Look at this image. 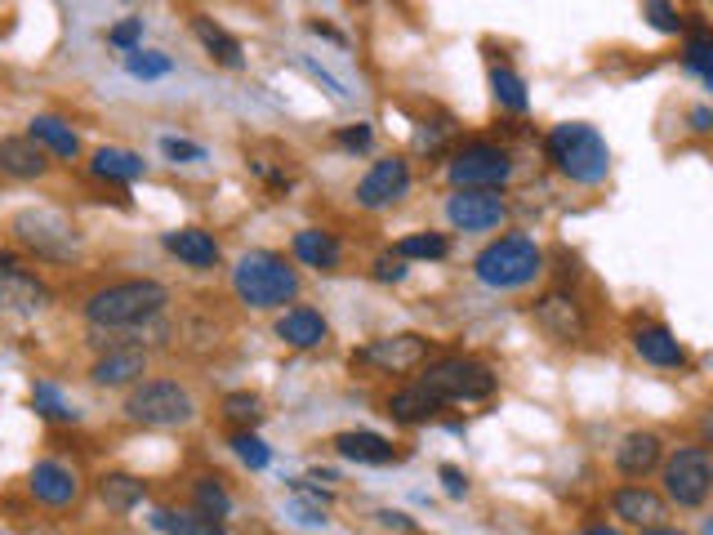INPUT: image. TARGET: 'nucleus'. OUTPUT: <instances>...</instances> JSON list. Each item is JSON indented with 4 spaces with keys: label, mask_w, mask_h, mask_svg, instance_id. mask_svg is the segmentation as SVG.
Returning <instances> with one entry per match:
<instances>
[{
    "label": "nucleus",
    "mask_w": 713,
    "mask_h": 535,
    "mask_svg": "<svg viewBox=\"0 0 713 535\" xmlns=\"http://www.w3.org/2000/svg\"><path fill=\"white\" fill-rule=\"evenodd\" d=\"M170 304V291L152 277H130L117 286H103L86 300V322L94 331H139L148 322H157Z\"/></svg>",
    "instance_id": "1"
},
{
    "label": "nucleus",
    "mask_w": 713,
    "mask_h": 535,
    "mask_svg": "<svg viewBox=\"0 0 713 535\" xmlns=\"http://www.w3.org/2000/svg\"><path fill=\"white\" fill-rule=\"evenodd\" d=\"M232 291L245 309L272 313V309H285L290 300H299V273L277 250H245L232 263Z\"/></svg>",
    "instance_id": "2"
},
{
    "label": "nucleus",
    "mask_w": 713,
    "mask_h": 535,
    "mask_svg": "<svg viewBox=\"0 0 713 535\" xmlns=\"http://www.w3.org/2000/svg\"><path fill=\"white\" fill-rule=\"evenodd\" d=\"M544 157H549V165H553L562 179H571V183H580V188H593V183H602V179L611 174V148H606V139H602L593 125H584V121L553 125V130L544 134Z\"/></svg>",
    "instance_id": "3"
},
{
    "label": "nucleus",
    "mask_w": 713,
    "mask_h": 535,
    "mask_svg": "<svg viewBox=\"0 0 713 535\" xmlns=\"http://www.w3.org/2000/svg\"><path fill=\"white\" fill-rule=\"evenodd\" d=\"M540 273H544V250L531 236H522V232H509V236L491 241L473 259V277L482 286H491V291H522Z\"/></svg>",
    "instance_id": "4"
},
{
    "label": "nucleus",
    "mask_w": 713,
    "mask_h": 535,
    "mask_svg": "<svg viewBox=\"0 0 713 535\" xmlns=\"http://www.w3.org/2000/svg\"><path fill=\"white\" fill-rule=\"evenodd\" d=\"M415 384H424L442 406H464V402H486L500 388V375L478 357H438L424 362V375Z\"/></svg>",
    "instance_id": "5"
},
{
    "label": "nucleus",
    "mask_w": 713,
    "mask_h": 535,
    "mask_svg": "<svg viewBox=\"0 0 713 535\" xmlns=\"http://www.w3.org/2000/svg\"><path fill=\"white\" fill-rule=\"evenodd\" d=\"M10 232H14V241H19L23 250H32L37 259L63 263V259H72V254L81 250L77 223H72L63 210H54V205H28V210H19V214L10 219Z\"/></svg>",
    "instance_id": "6"
},
{
    "label": "nucleus",
    "mask_w": 713,
    "mask_h": 535,
    "mask_svg": "<svg viewBox=\"0 0 713 535\" xmlns=\"http://www.w3.org/2000/svg\"><path fill=\"white\" fill-rule=\"evenodd\" d=\"M125 415L143 428H188L197 420V402L179 380H148L125 397Z\"/></svg>",
    "instance_id": "7"
},
{
    "label": "nucleus",
    "mask_w": 713,
    "mask_h": 535,
    "mask_svg": "<svg viewBox=\"0 0 713 535\" xmlns=\"http://www.w3.org/2000/svg\"><path fill=\"white\" fill-rule=\"evenodd\" d=\"M664 468V499L677 508H704L709 491H713V460L704 446H677L669 460H660Z\"/></svg>",
    "instance_id": "8"
},
{
    "label": "nucleus",
    "mask_w": 713,
    "mask_h": 535,
    "mask_svg": "<svg viewBox=\"0 0 713 535\" xmlns=\"http://www.w3.org/2000/svg\"><path fill=\"white\" fill-rule=\"evenodd\" d=\"M446 179L455 188H473V192H500L513 179V157L495 143H464L451 161H446Z\"/></svg>",
    "instance_id": "9"
},
{
    "label": "nucleus",
    "mask_w": 713,
    "mask_h": 535,
    "mask_svg": "<svg viewBox=\"0 0 713 535\" xmlns=\"http://www.w3.org/2000/svg\"><path fill=\"white\" fill-rule=\"evenodd\" d=\"M424 362H433V344L424 335H389V340H371L366 349L352 353V366H366L380 375H411Z\"/></svg>",
    "instance_id": "10"
},
{
    "label": "nucleus",
    "mask_w": 713,
    "mask_h": 535,
    "mask_svg": "<svg viewBox=\"0 0 713 535\" xmlns=\"http://www.w3.org/2000/svg\"><path fill=\"white\" fill-rule=\"evenodd\" d=\"M411 196V165L406 157H380L362 179H356V205L362 210H389Z\"/></svg>",
    "instance_id": "11"
},
{
    "label": "nucleus",
    "mask_w": 713,
    "mask_h": 535,
    "mask_svg": "<svg viewBox=\"0 0 713 535\" xmlns=\"http://www.w3.org/2000/svg\"><path fill=\"white\" fill-rule=\"evenodd\" d=\"M446 219L460 232H491L509 219V201L500 192H473V188H455L446 196Z\"/></svg>",
    "instance_id": "12"
},
{
    "label": "nucleus",
    "mask_w": 713,
    "mask_h": 535,
    "mask_svg": "<svg viewBox=\"0 0 713 535\" xmlns=\"http://www.w3.org/2000/svg\"><path fill=\"white\" fill-rule=\"evenodd\" d=\"M54 304L50 286L32 273H23L19 263H0V313L10 317H37Z\"/></svg>",
    "instance_id": "13"
},
{
    "label": "nucleus",
    "mask_w": 713,
    "mask_h": 535,
    "mask_svg": "<svg viewBox=\"0 0 713 535\" xmlns=\"http://www.w3.org/2000/svg\"><path fill=\"white\" fill-rule=\"evenodd\" d=\"M535 322L549 340L558 344H580L589 335V313L584 304L571 295V291H549L540 304H535Z\"/></svg>",
    "instance_id": "14"
},
{
    "label": "nucleus",
    "mask_w": 713,
    "mask_h": 535,
    "mask_svg": "<svg viewBox=\"0 0 713 535\" xmlns=\"http://www.w3.org/2000/svg\"><path fill=\"white\" fill-rule=\"evenodd\" d=\"M629 344H633V353H637L646 366H660V371L686 366V349H682V340H677L664 322H637V326L629 331Z\"/></svg>",
    "instance_id": "15"
},
{
    "label": "nucleus",
    "mask_w": 713,
    "mask_h": 535,
    "mask_svg": "<svg viewBox=\"0 0 713 535\" xmlns=\"http://www.w3.org/2000/svg\"><path fill=\"white\" fill-rule=\"evenodd\" d=\"M28 491H32L41 504H50V508H68V504L81 499V477H77V468H68L63 460H41V464H32V473H28Z\"/></svg>",
    "instance_id": "16"
},
{
    "label": "nucleus",
    "mask_w": 713,
    "mask_h": 535,
    "mask_svg": "<svg viewBox=\"0 0 713 535\" xmlns=\"http://www.w3.org/2000/svg\"><path fill=\"white\" fill-rule=\"evenodd\" d=\"M611 513L620 517V522H629V526H660L664 517H669V499L660 495V491H651V486H642V482H629V486H620L615 495H611Z\"/></svg>",
    "instance_id": "17"
},
{
    "label": "nucleus",
    "mask_w": 713,
    "mask_h": 535,
    "mask_svg": "<svg viewBox=\"0 0 713 535\" xmlns=\"http://www.w3.org/2000/svg\"><path fill=\"white\" fill-rule=\"evenodd\" d=\"M161 245H165L179 263L197 268V273H210V268H219V259H223L219 236H214V232H205V228H174V232H165V236H161Z\"/></svg>",
    "instance_id": "18"
},
{
    "label": "nucleus",
    "mask_w": 713,
    "mask_h": 535,
    "mask_svg": "<svg viewBox=\"0 0 713 535\" xmlns=\"http://www.w3.org/2000/svg\"><path fill=\"white\" fill-rule=\"evenodd\" d=\"M660 460H664V442H660V433H651V428H633V433H624L620 446H615V468H620L624 477H633V482H642L651 468H660Z\"/></svg>",
    "instance_id": "19"
},
{
    "label": "nucleus",
    "mask_w": 713,
    "mask_h": 535,
    "mask_svg": "<svg viewBox=\"0 0 713 535\" xmlns=\"http://www.w3.org/2000/svg\"><path fill=\"white\" fill-rule=\"evenodd\" d=\"M54 165V157L28 139V134H10V139H0V170H6L10 179H46Z\"/></svg>",
    "instance_id": "20"
},
{
    "label": "nucleus",
    "mask_w": 713,
    "mask_h": 535,
    "mask_svg": "<svg viewBox=\"0 0 713 535\" xmlns=\"http://www.w3.org/2000/svg\"><path fill=\"white\" fill-rule=\"evenodd\" d=\"M143 371H148V353H143L139 344H121V349H108V353L90 366V380H94L99 388H125V384H134Z\"/></svg>",
    "instance_id": "21"
},
{
    "label": "nucleus",
    "mask_w": 713,
    "mask_h": 535,
    "mask_svg": "<svg viewBox=\"0 0 713 535\" xmlns=\"http://www.w3.org/2000/svg\"><path fill=\"white\" fill-rule=\"evenodd\" d=\"M334 451H339L343 460H352V464H371V468H384V464H398V460H402V451H398L389 437L371 433V428H348V433H339V437H334Z\"/></svg>",
    "instance_id": "22"
},
{
    "label": "nucleus",
    "mask_w": 713,
    "mask_h": 535,
    "mask_svg": "<svg viewBox=\"0 0 713 535\" xmlns=\"http://www.w3.org/2000/svg\"><path fill=\"white\" fill-rule=\"evenodd\" d=\"M294 259L303 268H317V273H339V263H343V245L334 232L325 228H303L294 232Z\"/></svg>",
    "instance_id": "23"
},
{
    "label": "nucleus",
    "mask_w": 713,
    "mask_h": 535,
    "mask_svg": "<svg viewBox=\"0 0 713 535\" xmlns=\"http://www.w3.org/2000/svg\"><path fill=\"white\" fill-rule=\"evenodd\" d=\"M325 335H330V326L317 309H285L277 317V340L290 344V349H321Z\"/></svg>",
    "instance_id": "24"
},
{
    "label": "nucleus",
    "mask_w": 713,
    "mask_h": 535,
    "mask_svg": "<svg viewBox=\"0 0 713 535\" xmlns=\"http://www.w3.org/2000/svg\"><path fill=\"white\" fill-rule=\"evenodd\" d=\"M192 32H197V41L205 46V54L219 63V68H228V72H237V68H245V50H241V41L228 32V28H219L214 19H205V14H197L192 19Z\"/></svg>",
    "instance_id": "25"
},
{
    "label": "nucleus",
    "mask_w": 713,
    "mask_h": 535,
    "mask_svg": "<svg viewBox=\"0 0 713 535\" xmlns=\"http://www.w3.org/2000/svg\"><path fill=\"white\" fill-rule=\"evenodd\" d=\"M28 139H37L59 161H77L81 157V139H77V130L63 117H32L28 121Z\"/></svg>",
    "instance_id": "26"
},
{
    "label": "nucleus",
    "mask_w": 713,
    "mask_h": 535,
    "mask_svg": "<svg viewBox=\"0 0 713 535\" xmlns=\"http://www.w3.org/2000/svg\"><path fill=\"white\" fill-rule=\"evenodd\" d=\"M442 411V402L424 388V384H411V388H398L389 402H384V415L393 424H429L433 415Z\"/></svg>",
    "instance_id": "27"
},
{
    "label": "nucleus",
    "mask_w": 713,
    "mask_h": 535,
    "mask_svg": "<svg viewBox=\"0 0 713 535\" xmlns=\"http://www.w3.org/2000/svg\"><path fill=\"white\" fill-rule=\"evenodd\" d=\"M90 174L94 179H108V183H134L148 174V161L130 148H99L94 161H90Z\"/></svg>",
    "instance_id": "28"
},
{
    "label": "nucleus",
    "mask_w": 713,
    "mask_h": 535,
    "mask_svg": "<svg viewBox=\"0 0 713 535\" xmlns=\"http://www.w3.org/2000/svg\"><path fill=\"white\" fill-rule=\"evenodd\" d=\"M99 499L112 508V513H134L143 499H148V486L130 473H103L99 477Z\"/></svg>",
    "instance_id": "29"
},
{
    "label": "nucleus",
    "mask_w": 713,
    "mask_h": 535,
    "mask_svg": "<svg viewBox=\"0 0 713 535\" xmlns=\"http://www.w3.org/2000/svg\"><path fill=\"white\" fill-rule=\"evenodd\" d=\"M192 504H197L201 517H214V522L232 517V495H228V486H223L219 477H210V473L192 482Z\"/></svg>",
    "instance_id": "30"
},
{
    "label": "nucleus",
    "mask_w": 713,
    "mask_h": 535,
    "mask_svg": "<svg viewBox=\"0 0 713 535\" xmlns=\"http://www.w3.org/2000/svg\"><path fill=\"white\" fill-rule=\"evenodd\" d=\"M491 94H495V103L504 108V112H526V81L509 68V63H495L491 68Z\"/></svg>",
    "instance_id": "31"
},
{
    "label": "nucleus",
    "mask_w": 713,
    "mask_h": 535,
    "mask_svg": "<svg viewBox=\"0 0 713 535\" xmlns=\"http://www.w3.org/2000/svg\"><path fill=\"white\" fill-rule=\"evenodd\" d=\"M682 68H686L695 81L713 85V37H709L704 28L691 32V41H686V50H682Z\"/></svg>",
    "instance_id": "32"
},
{
    "label": "nucleus",
    "mask_w": 713,
    "mask_h": 535,
    "mask_svg": "<svg viewBox=\"0 0 713 535\" xmlns=\"http://www.w3.org/2000/svg\"><path fill=\"white\" fill-rule=\"evenodd\" d=\"M393 254L398 259H446L451 254V241L442 236V232H411V236H402L398 245H393Z\"/></svg>",
    "instance_id": "33"
},
{
    "label": "nucleus",
    "mask_w": 713,
    "mask_h": 535,
    "mask_svg": "<svg viewBox=\"0 0 713 535\" xmlns=\"http://www.w3.org/2000/svg\"><path fill=\"white\" fill-rule=\"evenodd\" d=\"M32 406H37L46 420H54V424H77V420H81V411L68 406L54 384H37V388H32Z\"/></svg>",
    "instance_id": "34"
},
{
    "label": "nucleus",
    "mask_w": 713,
    "mask_h": 535,
    "mask_svg": "<svg viewBox=\"0 0 713 535\" xmlns=\"http://www.w3.org/2000/svg\"><path fill=\"white\" fill-rule=\"evenodd\" d=\"M125 72L139 77V81H157V77H170V72H174V59H170V54H157V50H130V54H125Z\"/></svg>",
    "instance_id": "35"
},
{
    "label": "nucleus",
    "mask_w": 713,
    "mask_h": 535,
    "mask_svg": "<svg viewBox=\"0 0 713 535\" xmlns=\"http://www.w3.org/2000/svg\"><path fill=\"white\" fill-rule=\"evenodd\" d=\"M223 420L237 424V433H241V428H254V424L263 420V402H259L254 393H228V397H223Z\"/></svg>",
    "instance_id": "36"
},
{
    "label": "nucleus",
    "mask_w": 713,
    "mask_h": 535,
    "mask_svg": "<svg viewBox=\"0 0 713 535\" xmlns=\"http://www.w3.org/2000/svg\"><path fill=\"white\" fill-rule=\"evenodd\" d=\"M232 451H237V460H241L245 468H268V464H272V451H268V442H263L254 428L232 433Z\"/></svg>",
    "instance_id": "37"
},
{
    "label": "nucleus",
    "mask_w": 713,
    "mask_h": 535,
    "mask_svg": "<svg viewBox=\"0 0 713 535\" xmlns=\"http://www.w3.org/2000/svg\"><path fill=\"white\" fill-rule=\"evenodd\" d=\"M646 19H651V28H655V32H669V37L686 32V19L669 6V0H646Z\"/></svg>",
    "instance_id": "38"
},
{
    "label": "nucleus",
    "mask_w": 713,
    "mask_h": 535,
    "mask_svg": "<svg viewBox=\"0 0 713 535\" xmlns=\"http://www.w3.org/2000/svg\"><path fill=\"white\" fill-rule=\"evenodd\" d=\"M161 157H165V161H174V165H192V161H205V148H201V143H192V139H174V134H165V139H161Z\"/></svg>",
    "instance_id": "39"
},
{
    "label": "nucleus",
    "mask_w": 713,
    "mask_h": 535,
    "mask_svg": "<svg viewBox=\"0 0 713 535\" xmlns=\"http://www.w3.org/2000/svg\"><path fill=\"white\" fill-rule=\"evenodd\" d=\"M334 143H339L343 152H366V148L375 143V130H371L366 121H356V125H343V130H334Z\"/></svg>",
    "instance_id": "40"
},
{
    "label": "nucleus",
    "mask_w": 713,
    "mask_h": 535,
    "mask_svg": "<svg viewBox=\"0 0 713 535\" xmlns=\"http://www.w3.org/2000/svg\"><path fill=\"white\" fill-rule=\"evenodd\" d=\"M371 277H375V282H402V277H406V259H398L393 250H384V254L371 263Z\"/></svg>",
    "instance_id": "41"
},
{
    "label": "nucleus",
    "mask_w": 713,
    "mask_h": 535,
    "mask_svg": "<svg viewBox=\"0 0 713 535\" xmlns=\"http://www.w3.org/2000/svg\"><path fill=\"white\" fill-rule=\"evenodd\" d=\"M108 41L117 46V50H139V41H143V19H125V23H117L112 32H108Z\"/></svg>",
    "instance_id": "42"
},
{
    "label": "nucleus",
    "mask_w": 713,
    "mask_h": 535,
    "mask_svg": "<svg viewBox=\"0 0 713 535\" xmlns=\"http://www.w3.org/2000/svg\"><path fill=\"white\" fill-rule=\"evenodd\" d=\"M152 531H161V535H188V513H174V508H157L152 517Z\"/></svg>",
    "instance_id": "43"
},
{
    "label": "nucleus",
    "mask_w": 713,
    "mask_h": 535,
    "mask_svg": "<svg viewBox=\"0 0 713 535\" xmlns=\"http://www.w3.org/2000/svg\"><path fill=\"white\" fill-rule=\"evenodd\" d=\"M438 477H442V491H446L451 499H464V495H469V477H464V468L442 464V468H438Z\"/></svg>",
    "instance_id": "44"
},
{
    "label": "nucleus",
    "mask_w": 713,
    "mask_h": 535,
    "mask_svg": "<svg viewBox=\"0 0 713 535\" xmlns=\"http://www.w3.org/2000/svg\"><path fill=\"white\" fill-rule=\"evenodd\" d=\"M188 535H232L223 522H214V517H201L197 508L188 513Z\"/></svg>",
    "instance_id": "45"
},
{
    "label": "nucleus",
    "mask_w": 713,
    "mask_h": 535,
    "mask_svg": "<svg viewBox=\"0 0 713 535\" xmlns=\"http://www.w3.org/2000/svg\"><path fill=\"white\" fill-rule=\"evenodd\" d=\"M380 517V526H389V531H406V535H415V522L406 517V513H393V508H384V513H375Z\"/></svg>",
    "instance_id": "46"
},
{
    "label": "nucleus",
    "mask_w": 713,
    "mask_h": 535,
    "mask_svg": "<svg viewBox=\"0 0 713 535\" xmlns=\"http://www.w3.org/2000/svg\"><path fill=\"white\" fill-rule=\"evenodd\" d=\"M691 130H695V134H709V130H713V112H709V108H695V112H691Z\"/></svg>",
    "instance_id": "47"
},
{
    "label": "nucleus",
    "mask_w": 713,
    "mask_h": 535,
    "mask_svg": "<svg viewBox=\"0 0 713 535\" xmlns=\"http://www.w3.org/2000/svg\"><path fill=\"white\" fill-rule=\"evenodd\" d=\"M642 535H686V531H673V526L660 522V526H642Z\"/></svg>",
    "instance_id": "48"
},
{
    "label": "nucleus",
    "mask_w": 713,
    "mask_h": 535,
    "mask_svg": "<svg viewBox=\"0 0 713 535\" xmlns=\"http://www.w3.org/2000/svg\"><path fill=\"white\" fill-rule=\"evenodd\" d=\"M580 535H620V531H611V526H589V531H580Z\"/></svg>",
    "instance_id": "49"
}]
</instances>
